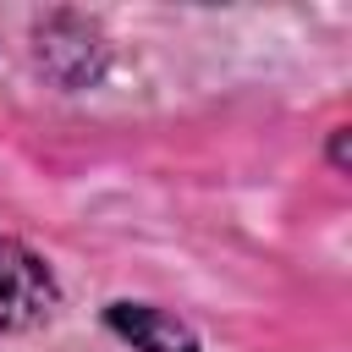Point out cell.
Here are the masks:
<instances>
[{
  "instance_id": "obj_1",
  "label": "cell",
  "mask_w": 352,
  "mask_h": 352,
  "mask_svg": "<svg viewBox=\"0 0 352 352\" xmlns=\"http://www.w3.org/2000/svg\"><path fill=\"white\" fill-rule=\"evenodd\" d=\"M55 302H60V286H55L50 264L28 242L0 236V336L44 324L55 314Z\"/></svg>"
},
{
  "instance_id": "obj_2",
  "label": "cell",
  "mask_w": 352,
  "mask_h": 352,
  "mask_svg": "<svg viewBox=\"0 0 352 352\" xmlns=\"http://www.w3.org/2000/svg\"><path fill=\"white\" fill-rule=\"evenodd\" d=\"M33 44H38V66L60 82V88H82L99 77L104 66V38L88 16L77 11H50L38 28H33Z\"/></svg>"
},
{
  "instance_id": "obj_3",
  "label": "cell",
  "mask_w": 352,
  "mask_h": 352,
  "mask_svg": "<svg viewBox=\"0 0 352 352\" xmlns=\"http://www.w3.org/2000/svg\"><path fill=\"white\" fill-rule=\"evenodd\" d=\"M104 324L132 346V352H198V330L154 302H110Z\"/></svg>"
},
{
  "instance_id": "obj_4",
  "label": "cell",
  "mask_w": 352,
  "mask_h": 352,
  "mask_svg": "<svg viewBox=\"0 0 352 352\" xmlns=\"http://www.w3.org/2000/svg\"><path fill=\"white\" fill-rule=\"evenodd\" d=\"M330 160H336V170H346V126H336V138H330Z\"/></svg>"
}]
</instances>
